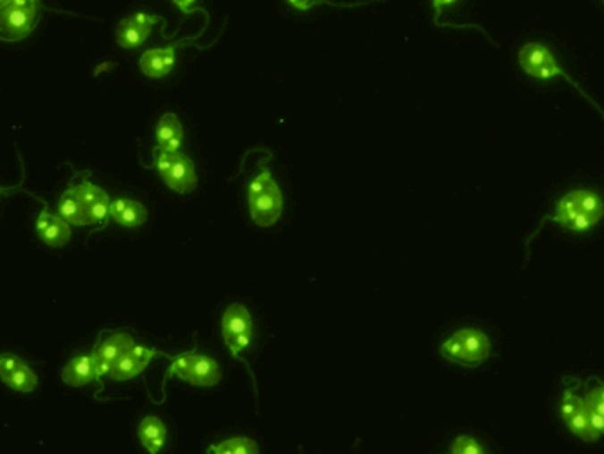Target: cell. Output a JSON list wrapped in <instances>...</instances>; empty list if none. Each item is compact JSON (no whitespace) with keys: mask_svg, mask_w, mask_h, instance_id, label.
Segmentation results:
<instances>
[{"mask_svg":"<svg viewBox=\"0 0 604 454\" xmlns=\"http://www.w3.org/2000/svg\"><path fill=\"white\" fill-rule=\"evenodd\" d=\"M604 215V202L600 194L592 190H571L558 202L555 215L544 220H553L562 227L576 233L592 229Z\"/></svg>","mask_w":604,"mask_h":454,"instance_id":"obj_1","label":"cell"},{"mask_svg":"<svg viewBox=\"0 0 604 454\" xmlns=\"http://www.w3.org/2000/svg\"><path fill=\"white\" fill-rule=\"evenodd\" d=\"M249 213L260 227L274 226L283 213V192L269 169H264L247 185Z\"/></svg>","mask_w":604,"mask_h":454,"instance_id":"obj_2","label":"cell"},{"mask_svg":"<svg viewBox=\"0 0 604 454\" xmlns=\"http://www.w3.org/2000/svg\"><path fill=\"white\" fill-rule=\"evenodd\" d=\"M491 350L492 346L489 335L473 326L458 328L447 341H443L440 348L445 360L462 367H476L483 364L491 357Z\"/></svg>","mask_w":604,"mask_h":454,"instance_id":"obj_3","label":"cell"},{"mask_svg":"<svg viewBox=\"0 0 604 454\" xmlns=\"http://www.w3.org/2000/svg\"><path fill=\"white\" fill-rule=\"evenodd\" d=\"M517 61H519V66L521 70L528 75V77H533V78H539V80H549V78H555V77H562L566 78L571 86H575L587 100H591L583 91L582 87L560 68V64L557 62L555 55L551 54V50L542 45V43H537V41H532V43H526L519 54H517ZM592 102V100H591Z\"/></svg>","mask_w":604,"mask_h":454,"instance_id":"obj_4","label":"cell"},{"mask_svg":"<svg viewBox=\"0 0 604 454\" xmlns=\"http://www.w3.org/2000/svg\"><path fill=\"white\" fill-rule=\"evenodd\" d=\"M39 21V0H14L0 11V37L13 43L27 37Z\"/></svg>","mask_w":604,"mask_h":454,"instance_id":"obj_5","label":"cell"},{"mask_svg":"<svg viewBox=\"0 0 604 454\" xmlns=\"http://www.w3.org/2000/svg\"><path fill=\"white\" fill-rule=\"evenodd\" d=\"M155 167L162 181L178 194H189L197 186L194 163L181 153L155 150Z\"/></svg>","mask_w":604,"mask_h":454,"instance_id":"obj_6","label":"cell"},{"mask_svg":"<svg viewBox=\"0 0 604 454\" xmlns=\"http://www.w3.org/2000/svg\"><path fill=\"white\" fill-rule=\"evenodd\" d=\"M582 387L580 382H576L571 387H566L562 394V403H560V416L567 428L582 441L585 442H598L601 433L592 426L585 400L582 394H578V389Z\"/></svg>","mask_w":604,"mask_h":454,"instance_id":"obj_7","label":"cell"},{"mask_svg":"<svg viewBox=\"0 0 604 454\" xmlns=\"http://www.w3.org/2000/svg\"><path fill=\"white\" fill-rule=\"evenodd\" d=\"M164 357V359H172L174 355L158 351L155 348H148V346H141L136 344L132 350H129L125 355H122L118 360L113 362L109 378L114 382H125V380H132L136 376H139L148 366L151 360Z\"/></svg>","mask_w":604,"mask_h":454,"instance_id":"obj_8","label":"cell"},{"mask_svg":"<svg viewBox=\"0 0 604 454\" xmlns=\"http://www.w3.org/2000/svg\"><path fill=\"white\" fill-rule=\"evenodd\" d=\"M162 21L160 16L155 14H147V12H136L132 16L123 18L118 23L116 29V41L122 48H139L141 45L147 43V39L151 36L153 27Z\"/></svg>","mask_w":604,"mask_h":454,"instance_id":"obj_9","label":"cell"},{"mask_svg":"<svg viewBox=\"0 0 604 454\" xmlns=\"http://www.w3.org/2000/svg\"><path fill=\"white\" fill-rule=\"evenodd\" d=\"M43 204L41 213L36 220V233L38 236L50 247H64L71 238V224H68L61 215L50 211L48 202L39 199Z\"/></svg>","mask_w":604,"mask_h":454,"instance_id":"obj_10","label":"cell"},{"mask_svg":"<svg viewBox=\"0 0 604 454\" xmlns=\"http://www.w3.org/2000/svg\"><path fill=\"white\" fill-rule=\"evenodd\" d=\"M183 43L187 41H180L176 45L171 46H164V48H150L143 54V57L139 59V68L143 71V75L150 77V78H164L167 77L176 62V48L183 46Z\"/></svg>","mask_w":604,"mask_h":454,"instance_id":"obj_11","label":"cell"},{"mask_svg":"<svg viewBox=\"0 0 604 454\" xmlns=\"http://www.w3.org/2000/svg\"><path fill=\"white\" fill-rule=\"evenodd\" d=\"M180 380L196 387H214L221 382V369L212 357L196 351Z\"/></svg>","mask_w":604,"mask_h":454,"instance_id":"obj_12","label":"cell"},{"mask_svg":"<svg viewBox=\"0 0 604 454\" xmlns=\"http://www.w3.org/2000/svg\"><path fill=\"white\" fill-rule=\"evenodd\" d=\"M59 215L71 226H80V227L93 226L88 206L79 197L73 183L70 185L68 190H64V194L59 199Z\"/></svg>","mask_w":604,"mask_h":454,"instance_id":"obj_13","label":"cell"},{"mask_svg":"<svg viewBox=\"0 0 604 454\" xmlns=\"http://www.w3.org/2000/svg\"><path fill=\"white\" fill-rule=\"evenodd\" d=\"M148 211L147 208L134 199L120 197L116 201H111V219L116 220L123 227H139L147 222Z\"/></svg>","mask_w":604,"mask_h":454,"instance_id":"obj_14","label":"cell"},{"mask_svg":"<svg viewBox=\"0 0 604 454\" xmlns=\"http://www.w3.org/2000/svg\"><path fill=\"white\" fill-rule=\"evenodd\" d=\"M156 150L160 152H178L183 143V128L176 114L167 112L160 118L156 125Z\"/></svg>","mask_w":604,"mask_h":454,"instance_id":"obj_15","label":"cell"},{"mask_svg":"<svg viewBox=\"0 0 604 454\" xmlns=\"http://www.w3.org/2000/svg\"><path fill=\"white\" fill-rule=\"evenodd\" d=\"M61 378L70 387H82V385H88L93 380H96L93 353H89V355H79V357L71 359L64 366Z\"/></svg>","mask_w":604,"mask_h":454,"instance_id":"obj_16","label":"cell"},{"mask_svg":"<svg viewBox=\"0 0 604 454\" xmlns=\"http://www.w3.org/2000/svg\"><path fill=\"white\" fill-rule=\"evenodd\" d=\"M136 346V339L125 332H111L107 337H100L93 348V351L102 357L107 362L118 360L122 355H125L129 350Z\"/></svg>","mask_w":604,"mask_h":454,"instance_id":"obj_17","label":"cell"},{"mask_svg":"<svg viewBox=\"0 0 604 454\" xmlns=\"http://www.w3.org/2000/svg\"><path fill=\"white\" fill-rule=\"evenodd\" d=\"M253 330V318L251 312L246 305L242 303H231L221 319V332H222V339H231L242 332Z\"/></svg>","mask_w":604,"mask_h":454,"instance_id":"obj_18","label":"cell"},{"mask_svg":"<svg viewBox=\"0 0 604 454\" xmlns=\"http://www.w3.org/2000/svg\"><path fill=\"white\" fill-rule=\"evenodd\" d=\"M139 441L141 444L147 448V451L151 454H156L165 444V437H167V430L164 426V423L155 417V416H148L141 421L139 425Z\"/></svg>","mask_w":604,"mask_h":454,"instance_id":"obj_19","label":"cell"},{"mask_svg":"<svg viewBox=\"0 0 604 454\" xmlns=\"http://www.w3.org/2000/svg\"><path fill=\"white\" fill-rule=\"evenodd\" d=\"M583 400L592 426L604 435V382H598V385L589 387L583 394Z\"/></svg>","mask_w":604,"mask_h":454,"instance_id":"obj_20","label":"cell"},{"mask_svg":"<svg viewBox=\"0 0 604 454\" xmlns=\"http://www.w3.org/2000/svg\"><path fill=\"white\" fill-rule=\"evenodd\" d=\"M7 387L18 392H32L38 387V376L36 373L21 360V364L5 378L2 380Z\"/></svg>","mask_w":604,"mask_h":454,"instance_id":"obj_21","label":"cell"},{"mask_svg":"<svg viewBox=\"0 0 604 454\" xmlns=\"http://www.w3.org/2000/svg\"><path fill=\"white\" fill-rule=\"evenodd\" d=\"M208 453L215 454H258L260 453V448L258 444L249 439V437H233V439H228L221 444H215V446H210L208 448Z\"/></svg>","mask_w":604,"mask_h":454,"instance_id":"obj_22","label":"cell"},{"mask_svg":"<svg viewBox=\"0 0 604 454\" xmlns=\"http://www.w3.org/2000/svg\"><path fill=\"white\" fill-rule=\"evenodd\" d=\"M75 190L79 197L82 199V202L88 206V211H91L95 206H100V204H111L109 194L98 185H93L89 179L79 181V185H75Z\"/></svg>","mask_w":604,"mask_h":454,"instance_id":"obj_23","label":"cell"},{"mask_svg":"<svg viewBox=\"0 0 604 454\" xmlns=\"http://www.w3.org/2000/svg\"><path fill=\"white\" fill-rule=\"evenodd\" d=\"M194 353H196V348H192L190 351H185V353H180V355H174L172 359H171V366L167 367V371H165V376H164V385H162V391L165 392V384L171 380V378H181V375L185 373V369L189 367V364H190V360H192V357H194Z\"/></svg>","mask_w":604,"mask_h":454,"instance_id":"obj_24","label":"cell"},{"mask_svg":"<svg viewBox=\"0 0 604 454\" xmlns=\"http://www.w3.org/2000/svg\"><path fill=\"white\" fill-rule=\"evenodd\" d=\"M452 454H485V448L471 435H458L450 446Z\"/></svg>","mask_w":604,"mask_h":454,"instance_id":"obj_25","label":"cell"},{"mask_svg":"<svg viewBox=\"0 0 604 454\" xmlns=\"http://www.w3.org/2000/svg\"><path fill=\"white\" fill-rule=\"evenodd\" d=\"M251 339H253V330H247V332H242L231 339H226V346L230 348L231 351V357L235 359H242V351L251 344Z\"/></svg>","mask_w":604,"mask_h":454,"instance_id":"obj_26","label":"cell"},{"mask_svg":"<svg viewBox=\"0 0 604 454\" xmlns=\"http://www.w3.org/2000/svg\"><path fill=\"white\" fill-rule=\"evenodd\" d=\"M20 364H21V359H18L16 355L2 353V357H0V378L5 380Z\"/></svg>","mask_w":604,"mask_h":454,"instance_id":"obj_27","label":"cell"},{"mask_svg":"<svg viewBox=\"0 0 604 454\" xmlns=\"http://www.w3.org/2000/svg\"><path fill=\"white\" fill-rule=\"evenodd\" d=\"M172 4H174L183 14H190V12H194V4H196V0H172Z\"/></svg>","mask_w":604,"mask_h":454,"instance_id":"obj_28","label":"cell"},{"mask_svg":"<svg viewBox=\"0 0 604 454\" xmlns=\"http://www.w3.org/2000/svg\"><path fill=\"white\" fill-rule=\"evenodd\" d=\"M455 2H458V0H432V5H434V18H436V21H438V18H440V14H441L443 7H447V5H452V4H455Z\"/></svg>","mask_w":604,"mask_h":454,"instance_id":"obj_29","label":"cell"},{"mask_svg":"<svg viewBox=\"0 0 604 454\" xmlns=\"http://www.w3.org/2000/svg\"><path fill=\"white\" fill-rule=\"evenodd\" d=\"M289 4L294 5V7L299 9V11H307V9H311L313 5H316L318 2H316V0H289Z\"/></svg>","mask_w":604,"mask_h":454,"instance_id":"obj_30","label":"cell"},{"mask_svg":"<svg viewBox=\"0 0 604 454\" xmlns=\"http://www.w3.org/2000/svg\"><path fill=\"white\" fill-rule=\"evenodd\" d=\"M14 0H0V7H7L9 4H13Z\"/></svg>","mask_w":604,"mask_h":454,"instance_id":"obj_31","label":"cell"}]
</instances>
